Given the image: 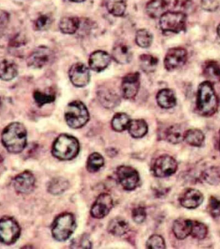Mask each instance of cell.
I'll return each mask as SVG.
<instances>
[{"instance_id":"cell-1","label":"cell","mask_w":220,"mask_h":249,"mask_svg":"<svg viewBox=\"0 0 220 249\" xmlns=\"http://www.w3.org/2000/svg\"><path fill=\"white\" fill-rule=\"evenodd\" d=\"M27 129L21 123H11L2 131V143L8 152L12 154L22 152L27 146Z\"/></svg>"},{"instance_id":"cell-2","label":"cell","mask_w":220,"mask_h":249,"mask_svg":"<svg viewBox=\"0 0 220 249\" xmlns=\"http://www.w3.org/2000/svg\"><path fill=\"white\" fill-rule=\"evenodd\" d=\"M196 105L198 111L203 116H211L217 112L219 99L213 84L207 80L202 82L198 87Z\"/></svg>"},{"instance_id":"cell-3","label":"cell","mask_w":220,"mask_h":249,"mask_svg":"<svg viewBox=\"0 0 220 249\" xmlns=\"http://www.w3.org/2000/svg\"><path fill=\"white\" fill-rule=\"evenodd\" d=\"M80 152V143L76 137L62 134L54 141L52 147V154L54 158L62 160H71Z\"/></svg>"},{"instance_id":"cell-4","label":"cell","mask_w":220,"mask_h":249,"mask_svg":"<svg viewBox=\"0 0 220 249\" xmlns=\"http://www.w3.org/2000/svg\"><path fill=\"white\" fill-rule=\"evenodd\" d=\"M76 228V218L71 213H64L55 219L52 225L53 238L58 242H65L70 238Z\"/></svg>"},{"instance_id":"cell-5","label":"cell","mask_w":220,"mask_h":249,"mask_svg":"<svg viewBox=\"0 0 220 249\" xmlns=\"http://www.w3.org/2000/svg\"><path fill=\"white\" fill-rule=\"evenodd\" d=\"M65 119L67 124L71 128H81L89 120V113L83 103L74 101L68 104L66 107Z\"/></svg>"},{"instance_id":"cell-6","label":"cell","mask_w":220,"mask_h":249,"mask_svg":"<svg viewBox=\"0 0 220 249\" xmlns=\"http://www.w3.org/2000/svg\"><path fill=\"white\" fill-rule=\"evenodd\" d=\"M186 16L182 12H167L160 19L161 30L164 33L178 34L186 29Z\"/></svg>"},{"instance_id":"cell-7","label":"cell","mask_w":220,"mask_h":249,"mask_svg":"<svg viewBox=\"0 0 220 249\" xmlns=\"http://www.w3.org/2000/svg\"><path fill=\"white\" fill-rule=\"evenodd\" d=\"M21 234L20 227L13 217L5 216L0 222L1 241L5 245H13L18 240Z\"/></svg>"},{"instance_id":"cell-8","label":"cell","mask_w":220,"mask_h":249,"mask_svg":"<svg viewBox=\"0 0 220 249\" xmlns=\"http://www.w3.org/2000/svg\"><path fill=\"white\" fill-rule=\"evenodd\" d=\"M54 53L47 47L42 46L35 49L27 59L30 68L41 69L50 64L54 59Z\"/></svg>"},{"instance_id":"cell-9","label":"cell","mask_w":220,"mask_h":249,"mask_svg":"<svg viewBox=\"0 0 220 249\" xmlns=\"http://www.w3.org/2000/svg\"><path fill=\"white\" fill-rule=\"evenodd\" d=\"M117 176L119 183L125 190L131 191L138 185L139 176L136 170L129 166H120L117 168Z\"/></svg>"},{"instance_id":"cell-10","label":"cell","mask_w":220,"mask_h":249,"mask_svg":"<svg viewBox=\"0 0 220 249\" xmlns=\"http://www.w3.org/2000/svg\"><path fill=\"white\" fill-rule=\"evenodd\" d=\"M178 164L176 160L169 156H160L156 160L152 166L154 175L158 178H166L175 173Z\"/></svg>"},{"instance_id":"cell-11","label":"cell","mask_w":220,"mask_h":249,"mask_svg":"<svg viewBox=\"0 0 220 249\" xmlns=\"http://www.w3.org/2000/svg\"><path fill=\"white\" fill-rule=\"evenodd\" d=\"M187 52L184 48H174L169 50L164 60L166 70L171 71L182 68L187 60Z\"/></svg>"},{"instance_id":"cell-12","label":"cell","mask_w":220,"mask_h":249,"mask_svg":"<svg viewBox=\"0 0 220 249\" xmlns=\"http://www.w3.org/2000/svg\"><path fill=\"white\" fill-rule=\"evenodd\" d=\"M113 205V198L109 194H100L92 206L90 214L95 219L104 218L109 214Z\"/></svg>"},{"instance_id":"cell-13","label":"cell","mask_w":220,"mask_h":249,"mask_svg":"<svg viewBox=\"0 0 220 249\" xmlns=\"http://www.w3.org/2000/svg\"><path fill=\"white\" fill-rule=\"evenodd\" d=\"M70 81L74 86L84 88L88 85L90 79L89 69L83 63L72 65L68 72Z\"/></svg>"},{"instance_id":"cell-14","label":"cell","mask_w":220,"mask_h":249,"mask_svg":"<svg viewBox=\"0 0 220 249\" xmlns=\"http://www.w3.org/2000/svg\"><path fill=\"white\" fill-rule=\"evenodd\" d=\"M140 87V75L138 72H132L123 78L121 83V91L125 99H135Z\"/></svg>"},{"instance_id":"cell-15","label":"cell","mask_w":220,"mask_h":249,"mask_svg":"<svg viewBox=\"0 0 220 249\" xmlns=\"http://www.w3.org/2000/svg\"><path fill=\"white\" fill-rule=\"evenodd\" d=\"M34 176L29 171L23 172L16 176L14 179V187L16 191L22 194H30L35 188Z\"/></svg>"},{"instance_id":"cell-16","label":"cell","mask_w":220,"mask_h":249,"mask_svg":"<svg viewBox=\"0 0 220 249\" xmlns=\"http://www.w3.org/2000/svg\"><path fill=\"white\" fill-rule=\"evenodd\" d=\"M100 103L107 109H113L120 103V98L117 92L110 88L102 87L98 91Z\"/></svg>"},{"instance_id":"cell-17","label":"cell","mask_w":220,"mask_h":249,"mask_svg":"<svg viewBox=\"0 0 220 249\" xmlns=\"http://www.w3.org/2000/svg\"><path fill=\"white\" fill-rule=\"evenodd\" d=\"M111 57L107 53L103 51H96L90 54L88 64L92 70L101 72L109 66Z\"/></svg>"},{"instance_id":"cell-18","label":"cell","mask_w":220,"mask_h":249,"mask_svg":"<svg viewBox=\"0 0 220 249\" xmlns=\"http://www.w3.org/2000/svg\"><path fill=\"white\" fill-rule=\"evenodd\" d=\"M113 58L119 64H127L133 59V52L131 47L126 43L119 42L114 46Z\"/></svg>"},{"instance_id":"cell-19","label":"cell","mask_w":220,"mask_h":249,"mask_svg":"<svg viewBox=\"0 0 220 249\" xmlns=\"http://www.w3.org/2000/svg\"><path fill=\"white\" fill-rule=\"evenodd\" d=\"M203 201V194L196 189H190L185 192L180 198V203L186 209H196Z\"/></svg>"},{"instance_id":"cell-20","label":"cell","mask_w":220,"mask_h":249,"mask_svg":"<svg viewBox=\"0 0 220 249\" xmlns=\"http://www.w3.org/2000/svg\"><path fill=\"white\" fill-rule=\"evenodd\" d=\"M168 6L166 0H151L146 6L147 15L151 18H161L168 12Z\"/></svg>"},{"instance_id":"cell-21","label":"cell","mask_w":220,"mask_h":249,"mask_svg":"<svg viewBox=\"0 0 220 249\" xmlns=\"http://www.w3.org/2000/svg\"><path fill=\"white\" fill-rule=\"evenodd\" d=\"M156 100L158 105L164 109L172 108L176 105L175 93L170 89H163L159 91Z\"/></svg>"},{"instance_id":"cell-22","label":"cell","mask_w":220,"mask_h":249,"mask_svg":"<svg viewBox=\"0 0 220 249\" xmlns=\"http://www.w3.org/2000/svg\"><path fill=\"white\" fill-rule=\"evenodd\" d=\"M108 232L115 236H121L129 230L128 223L121 217H115L110 221L107 227Z\"/></svg>"},{"instance_id":"cell-23","label":"cell","mask_w":220,"mask_h":249,"mask_svg":"<svg viewBox=\"0 0 220 249\" xmlns=\"http://www.w3.org/2000/svg\"><path fill=\"white\" fill-rule=\"evenodd\" d=\"M192 221L179 219L174 221L172 231L179 240H184L191 233Z\"/></svg>"},{"instance_id":"cell-24","label":"cell","mask_w":220,"mask_h":249,"mask_svg":"<svg viewBox=\"0 0 220 249\" xmlns=\"http://www.w3.org/2000/svg\"><path fill=\"white\" fill-rule=\"evenodd\" d=\"M203 75L212 84L220 82V67L217 62L208 61L203 68Z\"/></svg>"},{"instance_id":"cell-25","label":"cell","mask_w":220,"mask_h":249,"mask_svg":"<svg viewBox=\"0 0 220 249\" xmlns=\"http://www.w3.org/2000/svg\"><path fill=\"white\" fill-rule=\"evenodd\" d=\"M17 72L18 70L15 62L7 59L2 60L0 68V74L2 80L5 81L13 80L17 76Z\"/></svg>"},{"instance_id":"cell-26","label":"cell","mask_w":220,"mask_h":249,"mask_svg":"<svg viewBox=\"0 0 220 249\" xmlns=\"http://www.w3.org/2000/svg\"><path fill=\"white\" fill-rule=\"evenodd\" d=\"M128 131L129 134L134 138H141L147 134L148 125L143 119H135L129 123Z\"/></svg>"},{"instance_id":"cell-27","label":"cell","mask_w":220,"mask_h":249,"mask_svg":"<svg viewBox=\"0 0 220 249\" xmlns=\"http://www.w3.org/2000/svg\"><path fill=\"white\" fill-rule=\"evenodd\" d=\"M80 21L77 17H65L61 19L59 27L61 32L66 35L74 34L79 28Z\"/></svg>"},{"instance_id":"cell-28","label":"cell","mask_w":220,"mask_h":249,"mask_svg":"<svg viewBox=\"0 0 220 249\" xmlns=\"http://www.w3.org/2000/svg\"><path fill=\"white\" fill-rule=\"evenodd\" d=\"M107 11L115 17H122L127 8V0H105Z\"/></svg>"},{"instance_id":"cell-29","label":"cell","mask_w":220,"mask_h":249,"mask_svg":"<svg viewBox=\"0 0 220 249\" xmlns=\"http://www.w3.org/2000/svg\"><path fill=\"white\" fill-rule=\"evenodd\" d=\"M158 58L152 54H144L139 56V66L146 73L154 72L158 67Z\"/></svg>"},{"instance_id":"cell-30","label":"cell","mask_w":220,"mask_h":249,"mask_svg":"<svg viewBox=\"0 0 220 249\" xmlns=\"http://www.w3.org/2000/svg\"><path fill=\"white\" fill-rule=\"evenodd\" d=\"M185 140L188 144L193 146H202L205 140L203 132L200 129H190L186 131Z\"/></svg>"},{"instance_id":"cell-31","label":"cell","mask_w":220,"mask_h":249,"mask_svg":"<svg viewBox=\"0 0 220 249\" xmlns=\"http://www.w3.org/2000/svg\"><path fill=\"white\" fill-rule=\"evenodd\" d=\"M131 119L129 115L124 113H118L114 116L112 120L111 125L114 130L118 132H121L128 129Z\"/></svg>"},{"instance_id":"cell-32","label":"cell","mask_w":220,"mask_h":249,"mask_svg":"<svg viewBox=\"0 0 220 249\" xmlns=\"http://www.w3.org/2000/svg\"><path fill=\"white\" fill-rule=\"evenodd\" d=\"M69 187L68 180L63 178H54L49 182L48 191L54 195L63 194Z\"/></svg>"},{"instance_id":"cell-33","label":"cell","mask_w":220,"mask_h":249,"mask_svg":"<svg viewBox=\"0 0 220 249\" xmlns=\"http://www.w3.org/2000/svg\"><path fill=\"white\" fill-rule=\"evenodd\" d=\"M105 163L103 156L98 153H93L88 157L87 162V169L90 173H95L103 167Z\"/></svg>"},{"instance_id":"cell-34","label":"cell","mask_w":220,"mask_h":249,"mask_svg":"<svg viewBox=\"0 0 220 249\" xmlns=\"http://www.w3.org/2000/svg\"><path fill=\"white\" fill-rule=\"evenodd\" d=\"M185 133L186 131H183L179 125H172L167 130V139L172 144H178L184 140Z\"/></svg>"},{"instance_id":"cell-35","label":"cell","mask_w":220,"mask_h":249,"mask_svg":"<svg viewBox=\"0 0 220 249\" xmlns=\"http://www.w3.org/2000/svg\"><path fill=\"white\" fill-rule=\"evenodd\" d=\"M153 36L147 29H139L135 35V43L142 48H148L152 44Z\"/></svg>"},{"instance_id":"cell-36","label":"cell","mask_w":220,"mask_h":249,"mask_svg":"<svg viewBox=\"0 0 220 249\" xmlns=\"http://www.w3.org/2000/svg\"><path fill=\"white\" fill-rule=\"evenodd\" d=\"M207 234V228L203 223L192 221V229L190 235L198 240H203Z\"/></svg>"},{"instance_id":"cell-37","label":"cell","mask_w":220,"mask_h":249,"mask_svg":"<svg viewBox=\"0 0 220 249\" xmlns=\"http://www.w3.org/2000/svg\"><path fill=\"white\" fill-rule=\"evenodd\" d=\"M33 96H34L35 102L40 107L47 104L52 103L56 98L53 94H47L39 90L35 91Z\"/></svg>"},{"instance_id":"cell-38","label":"cell","mask_w":220,"mask_h":249,"mask_svg":"<svg viewBox=\"0 0 220 249\" xmlns=\"http://www.w3.org/2000/svg\"><path fill=\"white\" fill-rule=\"evenodd\" d=\"M147 248L148 249L166 248L164 238L162 236H159V235H153L147 241Z\"/></svg>"},{"instance_id":"cell-39","label":"cell","mask_w":220,"mask_h":249,"mask_svg":"<svg viewBox=\"0 0 220 249\" xmlns=\"http://www.w3.org/2000/svg\"><path fill=\"white\" fill-rule=\"evenodd\" d=\"M52 24V19L48 15H42L36 19L35 28L38 31H45L48 29Z\"/></svg>"},{"instance_id":"cell-40","label":"cell","mask_w":220,"mask_h":249,"mask_svg":"<svg viewBox=\"0 0 220 249\" xmlns=\"http://www.w3.org/2000/svg\"><path fill=\"white\" fill-rule=\"evenodd\" d=\"M146 212L144 208L138 207L133 209L132 217L134 221L137 224L142 223L146 219Z\"/></svg>"},{"instance_id":"cell-41","label":"cell","mask_w":220,"mask_h":249,"mask_svg":"<svg viewBox=\"0 0 220 249\" xmlns=\"http://www.w3.org/2000/svg\"><path fill=\"white\" fill-rule=\"evenodd\" d=\"M202 9L205 11L213 12L217 11L220 5V0H202Z\"/></svg>"},{"instance_id":"cell-42","label":"cell","mask_w":220,"mask_h":249,"mask_svg":"<svg viewBox=\"0 0 220 249\" xmlns=\"http://www.w3.org/2000/svg\"><path fill=\"white\" fill-rule=\"evenodd\" d=\"M209 212L214 217L220 215V201L215 197H211L209 203Z\"/></svg>"},{"instance_id":"cell-43","label":"cell","mask_w":220,"mask_h":249,"mask_svg":"<svg viewBox=\"0 0 220 249\" xmlns=\"http://www.w3.org/2000/svg\"><path fill=\"white\" fill-rule=\"evenodd\" d=\"M80 245H81L80 246V248H91V242L89 239H88V236H86V235H84V236H82V238H80Z\"/></svg>"},{"instance_id":"cell-44","label":"cell","mask_w":220,"mask_h":249,"mask_svg":"<svg viewBox=\"0 0 220 249\" xmlns=\"http://www.w3.org/2000/svg\"><path fill=\"white\" fill-rule=\"evenodd\" d=\"M71 1L76 2V3H80V2H83L85 0H70Z\"/></svg>"},{"instance_id":"cell-45","label":"cell","mask_w":220,"mask_h":249,"mask_svg":"<svg viewBox=\"0 0 220 249\" xmlns=\"http://www.w3.org/2000/svg\"><path fill=\"white\" fill-rule=\"evenodd\" d=\"M217 33H218V35H219V36L220 38V24L219 25V27H218Z\"/></svg>"}]
</instances>
